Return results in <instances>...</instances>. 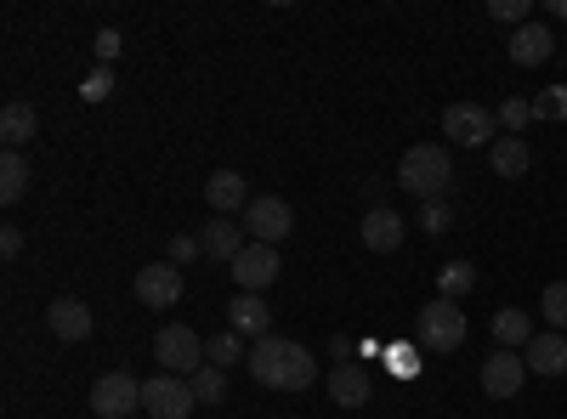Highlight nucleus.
I'll return each instance as SVG.
<instances>
[{
  "label": "nucleus",
  "instance_id": "nucleus-31",
  "mask_svg": "<svg viewBox=\"0 0 567 419\" xmlns=\"http://www.w3.org/2000/svg\"><path fill=\"white\" fill-rule=\"evenodd\" d=\"M109 91H114V69H91L85 85H80V97L85 103H109Z\"/></svg>",
  "mask_w": 567,
  "mask_h": 419
},
{
  "label": "nucleus",
  "instance_id": "nucleus-7",
  "mask_svg": "<svg viewBox=\"0 0 567 419\" xmlns=\"http://www.w3.org/2000/svg\"><path fill=\"white\" fill-rule=\"evenodd\" d=\"M245 232L256 244H284L296 232V210L284 205L278 193H261V199H250V210H245Z\"/></svg>",
  "mask_w": 567,
  "mask_h": 419
},
{
  "label": "nucleus",
  "instance_id": "nucleus-2",
  "mask_svg": "<svg viewBox=\"0 0 567 419\" xmlns=\"http://www.w3.org/2000/svg\"><path fill=\"white\" fill-rule=\"evenodd\" d=\"M449 181H454V159L443 143H414L403 159H398V188L414 193L420 205H432L449 193Z\"/></svg>",
  "mask_w": 567,
  "mask_h": 419
},
{
  "label": "nucleus",
  "instance_id": "nucleus-4",
  "mask_svg": "<svg viewBox=\"0 0 567 419\" xmlns=\"http://www.w3.org/2000/svg\"><path fill=\"white\" fill-rule=\"evenodd\" d=\"M414 335H420L425 352H460L465 346V312H460V301H432L414 317Z\"/></svg>",
  "mask_w": 567,
  "mask_h": 419
},
{
  "label": "nucleus",
  "instance_id": "nucleus-1",
  "mask_svg": "<svg viewBox=\"0 0 567 419\" xmlns=\"http://www.w3.org/2000/svg\"><path fill=\"white\" fill-rule=\"evenodd\" d=\"M245 368H250V380H256V386H267V391H307V386L318 380L312 352H307V346H296V341H284V335L256 341V346H250V357H245Z\"/></svg>",
  "mask_w": 567,
  "mask_h": 419
},
{
  "label": "nucleus",
  "instance_id": "nucleus-29",
  "mask_svg": "<svg viewBox=\"0 0 567 419\" xmlns=\"http://www.w3.org/2000/svg\"><path fill=\"white\" fill-rule=\"evenodd\" d=\"M499 125H505L511 136H523V130L534 125V103H523V97H511V103H499Z\"/></svg>",
  "mask_w": 567,
  "mask_h": 419
},
{
  "label": "nucleus",
  "instance_id": "nucleus-33",
  "mask_svg": "<svg viewBox=\"0 0 567 419\" xmlns=\"http://www.w3.org/2000/svg\"><path fill=\"white\" fill-rule=\"evenodd\" d=\"M194 255H205V244H199V239H187V232H176V239H171V261L182 266V261H194Z\"/></svg>",
  "mask_w": 567,
  "mask_h": 419
},
{
  "label": "nucleus",
  "instance_id": "nucleus-20",
  "mask_svg": "<svg viewBox=\"0 0 567 419\" xmlns=\"http://www.w3.org/2000/svg\"><path fill=\"white\" fill-rule=\"evenodd\" d=\"M488 165H494V176L516 181V176H528V170H534V154H528V143H523V136H494Z\"/></svg>",
  "mask_w": 567,
  "mask_h": 419
},
{
  "label": "nucleus",
  "instance_id": "nucleus-28",
  "mask_svg": "<svg viewBox=\"0 0 567 419\" xmlns=\"http://www.w3.org/2000/svg\"><path fill=\"white\" fill-rule=\"evenodd\" d=\"M488 18L523 29V23H534V7H528V0H488Z\"/></svg>",
  "mask_w": 567,
  "mask_h": 419
},
{
  "label": "nucleus",
  "instance_id": "nucleus-24",
  "mask_svg": "<svg viewBox=\"0 0 567 419\" xmlns=\"http://www.w3.org/2000/svg\"><path fill=\"white\" fill-rule=\"evenodd\" d=\"M471 290H477V266H471V261H449L437 272V301H460Z\"/></svg>",
  "mask_w": 567,
  "mask_h": 419
},
{
  "label": "nucleus",
  "instance_id": "nucleus-10",
  "mask_svg": "<svg viewBox=\"0 0 567 419\" xmlns=\"http://www.w3.org/2000/svg\"><path fill=\"white\" fill-rule=\"evenodd\" d=\"M182 266L176 261H154V266H142L136 272V301L142 306H154V312H171L176 301H182Z\"/></svg>",
  "mask_w": 567,
  "mask_h": 419
},
{
  "label": "nucleus",
  "instance_id": "nucleus-32",
  "mask_svg": "<svg viewBox=\"0 0 567 419\" xmlns=\"http://www.w3.org/2000/svg\"><path fill=\"white\" fill-rule=\"evenodd\" d=\"M91 52H97V63H103V69H114V57H120V34H114V29H97Z\"/></svg>",
  "mask_w": 567,
  "mask_h": 419
},
{
  "label": "nucleus",
  "instance_id": "nucleus-15",
  "mask_svg": "<svg viewBox=\"0 0 567 419\" xmlns=\"http://www.w3.org/2000/svg\"><path fill=\"white\" fill-rule=\"evenodd\" d=\"M45 329H52L58 341H91V306L74 301V295L52 301V306H45Z\"/></svg>",
  "mask_w": 567,
  "mask_h": 419
},
{
  "label": "nucleus",
  "instance_id": "nucleus-36",
  "mask_svg": "<svg viewBox=\"0 0 567 419\" xmlns=\"http://www.w3.org/2000/svg\"><path fill=\"white\" fill-rule=\"evenodd\" d=\"M392 375H414V357L409 352H392Z\"/></svg>",
  "mask_w": 567,
  "mask_h": 419
},
{
  "label": "nucleus",
  "instance_id": "nucleus-6",
  "mask_svg": "<svg viewBox=\"0 0 567 419\" xmlns=\"http://www.w3.org/2000/svg\"><path fill=\"white\" fill-rule=\"evenodd\" d=\"M142 408H148L154 419H194V408H199L194 380H182V375H154V380H142Z\"/></svg>",
  "mask_w": 567,
  "mask_h": 419
},
{
  "label": "nucleus",
  "instance_id": "nucleus-17",
  "mask_svg": "<svg viewBox=\"0 0 567 419\" xmlns=\"http://www.w3.org/2000/svg\"><path fill=\"white\" fill-rule=\"evenodd\" d=\"M199 244H205V255H210V261H227V266H233V261H239V255L250 250V232H245V227H233L227 216H216V221L199 232Z\"/></svg>",
  "mask_w": 567,
  "mask_h": 419
},
{
  "label": "nucleus",
  "instance_id": "nucleus-11",
  "mask_svg": "<svg viewBox=\"0 0 567 419\" xmlns=\"http://www.w3.org/2000/svg\"><path fill=\"white\" fill-rule=\"evenodd\" d=\"M523 380H528V363H523V352H505V346H494V352H488V363H483V391L505 402V397L523 391Z\"/></svg>",
  "mask_w": 567,
  "mask_h": 419
},
{
  "label": "nucleus",
  "instance_id": "nucleus-13",
  "mask_svg": "<svg viewBox=\"0 0 567 419\" xmlns=\"http://www.w3.org/2000/svg\"><path fill=\"white\" fill-rule=\"evenodd\" d=\"M227 329H233V335H245V341H267V335H272V312H267V301H261V295H233V306H227Z\"/></svg>",
  "mask_w": 567,
  "mask_h": 419
},
{
  "label": "nucleus",
  "instance_id": "nucleus-19",
  "mask_svg": "<svg viewBox=\"0 0 567 419\" xmlns=\"http://www.w3.org/2000/svg\"><path fill=\"white\" fill-rule=\"evenodd\" d=\"M523 363L534 368V375H545V380H556V375H567V335H534L528 341V352H523Z\"/></svg>",
  "mask_w": 567,
  "mask_h": 419
},
{
  "label": "nucleus",
  "instance_id": "nucleus-37",
  "mask_svg": "<svg viewBox=\"0 0 567 419\" xmlns=\"http://www.w3.org/2000/svg\"><path fill=\"white\" fill-rule=\"evenodd\" d=\"M550 12H556V18H567V0H550Z\"/></svg>",
  "mask_w": 567,
  "mask_h": 419
},
{
  "label": "nucleus",
  "instance_id": "nucleus-23",
  "mask_svg": "<svg viewBox=\"0 0 567 419\" xmlns=\"http://www.w3.org/2000/svg\"><path fill=\"white\" fill-rule=\"evenodd\" d=\"M23 193H29V159L18 148H7V154H0V199L18 205Z\"/></svg>",
  "mask_w": 567,
  "mask_h": 419
},
{
  "label": "nucleus",
  "instance_id": "nucleus-27",
  "mask_svg": "<svg viewBox=\"0 0 567 419\" xmlns=\"http://www.w3.org/2000/svg\"><path fill=\"white\" fill-rule=\"evenodd\" d=\"M539 306H545V317H550V329H556V335H567V277H556V284L545 290V301H539Z\"/></svg>",
  "mask_w": 567,
  "mask_h": 419
},
{
  "label": "nucleus",
  "instance_id": "nucleus-30",
  "mask_svg": "<svg viewBox=\"0 0 567 419\" xmlns=\"http://www.w3.org/2000/svg\"><path fill=\"white\" fill-rule=\"evenodd\" d=\"M420 227L432 232V239H443V232L454 227V216H449V205L443 199H432V205H420Z\"/></svg>",
  "mask_w": 567,
  "mask_h": 419
},
{
  "label": "nucleus",
  "instance_id": "nucleus-35",
  "mask_svg": "<svg viewBox=\"0 0 567 419\" xmlns=\"http://www.w3.org/2000/svg\"><path fill=\"white\" fill-rule=\"evenodd\" d=\"M539 114H567V97H561V91H550L545 103H534V119H539Z\"/></svg>",
  "mask_w": 567,
  "mask_h": 419
},
{
  "label": "nucleus",
  "instance_id": "nucleus-5",
  "mask_svg": "<svg viewBox=\"0 0 567 419\" xmlns=\"http://www.w3.org/2000/svg\"><path fill=\"white\" fill-rule=\"evenodd\" d=\"M499 130V114H488L483 103H449L443 108V136L454 148H494L488 136Z\"/></svg>",
  "mask_w": 567,
  "mask_h": 419
},
{
  "label": "nucleus",
  "instance_id": "nucleus-16",
  "mask_svg": "<svg viewBox=\"0 0 567 419\" xmlns=\"http://www.w3.org/2000/svg\"><path fill=\"white\" fill-rule=\"evenodd\" d=\"M363 244L374 250V255H392V250H403V216L398 210H386V205H374L369 216H363Z\"/></svg>",
  "mask_w": 567,
  "mask_h": 419
},
{
  "label": "nucleus",
  "instance_id": "nucleus-8",
  "mask_svg": "<svg viewBox=\"0 0 567 419\" xmlns=\"http://www.w3.org/2000/svg\"><path fill=\"white\" fill-rule=\"evenodd\" d=\"M278 272H284L278 244H256V239H250V250L233 261V284H239V295H267V290L278 284Z\"/></svg>",
  "mask_w": 567,
  "mask_h": 419
},
{
  "label": "nucleus",
  "instance_id": "nucleus-21",
  "mask_svg": "<svg viewBox=\"0 0 567 419\" xmlns=\"http://www.w3.org/2000/svg\"><path fill=\"white\" fill-rule=\"evenodd\" d=\"M34 130H40L34 103H7V108H0V136H7V148L23 154V143H34Z\"/></svg>",
  "mask_w": 567,
  "mask_h": 419
},
{
  "label": "nucleus",
  "instance_id": "nucleus-22",
  "mask_svg": "<svg viewBox=\"0 0 567 419\" xmlns=\"http://www.w3.org/2000/svg\"><path fill=\"white\" fill-rule=\"evenodd\" d=\"M494 341H499L505 352H516V346H528V341H534V317H528L523 306H505V312L494 317Z\"/></svg>",
  "mask_w": 567,
  "mask_h": 419
},
{
  "label": "nucleus",
  "instance_id": "nucleus-25",
  "mask_svg": "<svg viewBox=\"0 0 567 419\" xmlns=\"http://www.w3.org/2000/svg\"><path fill=\"white\" fill-rule=\"evenodd\" d=\"M239 357H245V335H233V329H216V335L205 341V363H216V368L239 363Z\"/></svg>",
  "mask_w": 567,
  "mask_h": 419
},
{
  "label": "nucleus",
  "instance_id": "nucleus-12",
  "mask_svg": "<svg viewBox=\"0 0 567 419\" xmlns=\"http://www.w3.org/2000/svg\"><path fill=\"white\" fill-rule=\"evenodd\" d=\"M369 391H374V380H369L363 363H336L329 368V402L336 408H363Z\"/></svg>",
  "mask_w": 567,
  "mask_h": 419
},
{
  "label": "nucleus",
  "instance_id": "nucleus-26",
  "mask_svg": "<svg viewBox=\"0 0 567 419\" xmlns=\"http://www.w3.org/2000/svg\"><path fill=\"white\" fill-rule=\"evenodd\" d=\"M194 397H199V402H221V397H227V368L205 363L199 375H194Z\"/></svg>",
  "mask_w": 567,
  "mask_h": 419
},
{
  "label": "nucleus",
  "instance_id": "nucleus-18",
  "mask_svg": "<svg viewBox=\"0 0 567 419\" xmlns=\"http://www.w3.org/2000/svg\"><path fill=\"white\" fill-rule=\"evenodd\" d=\"M205 205L216 216H233V210H250V188H245V176L239 170H216L205 181Z\"/></svg>",
  "mask_w": 567,
  "mask_h": 419
},
{
  "label": "nucleus",
  "instance_id": "nucleus-14",
  "mask_svg": "<svg viewBox=\"0 0 567 419\" xmlns=\"http://www.w3.org/2000/svg\"><path fill=\"white\" fill-rule=\"evenodd\" d=\"M556 57V34L545 23H523V29H511V63H523V69H539Z\"/></svg>",
  "mask_w": 567,
  "mask_h": 419
},
{
  "label": "nucleus",
  "instance_id": "nucleus-9",
  "mask_svg": "<svg viewBox=\"0 0 567 419\" xmlns=\"http://www.w3.org/2000/svg\"><path fill=\"white\" fill-rule=\"evenodd\" d=\"M142 408V386L125 375V368H114V375H103L97 386H91V413L97 419H131Z\"/></svg>",
  "mask_w": 567,
  "mask_h": 419
},
{
  "label": "nucleus",
  "instance_id": "nucleus-3",
  "mask_svg": "<svg viewBox=\"0 0 567 419\" xmlns=\"http://www.w3.org/2000/svg\"><path fill=\"white\" fill-rule=\"evenodd\" d=\"M154 357L165 363V375H182V380H194L199 368H205V341L187 329V323H165V329L154 335Z\"/></svg>",
  "mask_w": 567,
  "mask_h": 419
},
{
  "label": "nucleus",
  "instance_id": "nucleus-34",
  "mask_svg": "<svg viewBox=\"0 0 567 419\" xmlns=\"http://www.w3.org/2000/svg\"><path fill=\"white\" fill-rule=\"evenodd\" d=\"M0 255H7V261H18V255H23V232H18V227L0 232Z\"/></svg>",
  "mask_w": 567,
  "mask_h": 419
}]
</instances>
